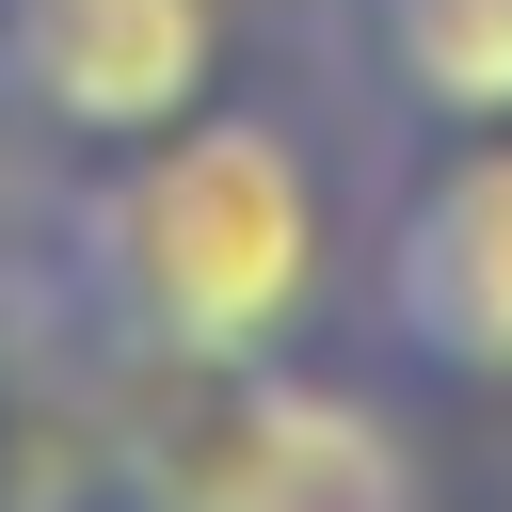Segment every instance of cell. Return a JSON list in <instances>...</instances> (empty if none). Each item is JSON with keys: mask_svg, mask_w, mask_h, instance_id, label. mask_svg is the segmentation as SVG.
Returning a JSON list of instances; mask_svg holds the SVG:
<instances>
[{"mask_svg": "<svg viewBox=\"0 0 512 512\" xmlns=\"http://www.w3.org/2000/svg\"><path fill=\"white\" fill-rule=\"evenodd\" d=\"M48 272L128 368L224 384V368H272V352H304L336 320L352 240H336L320 144L288 112H256V96H208V112L112 144V160H64Z\"/></svg>", "mask_w": 512, "mask_h": 512, "instance_id": "6da1fadb", "label": "cell"}, {"mask_svg": "<svg viewBox=\"0 0 512 512\" xmlns=\"http://www.w3.org/2000/svg\"><path fill=\"white\" fill-rule=\"evenodd\" d=\"M352 336L416 400H512V128H416L384 224L352 240Z\"/></svg>", "mask_w": 512, "mask_h": 512, "instance_id": "7a4b0ae2", "label": "cell"}, {"mask_svg": "<svg viewBox=\"0 0 512 512\" xmlns=\"http://www.w3.org/2000/svg\"><path fill=\"white\" fill-rule=\"evenodd\" d=\"M160 512H432L400 384H336L304 352L224 368L160 464Z\"/></svg>", "mask_w": 512, "mask_h": 512, "instance_id": "3957f363", "label": "cell"}, {"mask_svg": "<svg viewBox=\"0 0 512 512\" xmlns=\"http://www.w3.org/2000/svg\"><path fill=\"white\" fill-rule=\"evenodd\" d=\"M240 80V0H0V128L112 160Z\"/></svg>", "mask_w": 512, "mask_h": 512, "instance_id": "277c9868", "label": "cell"}, {"mask_svg": "<svg viewBox=\"0 0 512 512\" xmlns=\"http://www.w3.org/2000/svg\"><path fill=\"white\" fill-rule=\"evenodd\" d=\"M352 64L400 128H512V0H352Z\"/></svg>", "mask_w": 512, "mask_h": 512, "instance_id": "5b68a950", "label": "cell"}]
</instances>
